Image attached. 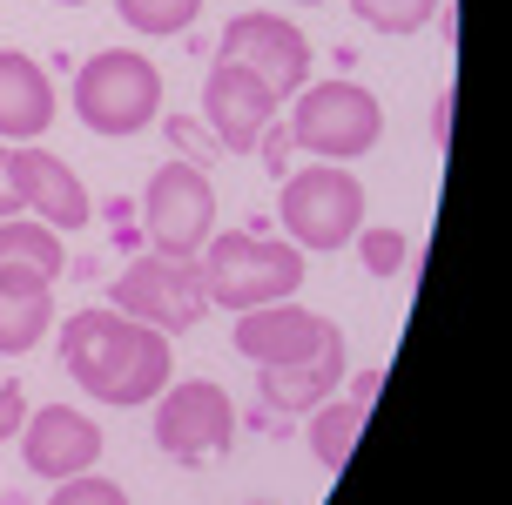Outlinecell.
I'll return each mask as SVG.
<instances>
[{"label": "cell", "mask_w": 512, "mask_h": 505, "mask_svg": "<svg viewBox=\"0 0 512 505\" xmlns=\"http://www.w3.org/2000/svg\"><path fill=\"white\" fill-rule=\"evenodd\" d=\"M445 108H452V95L432 101V142H438V149H445V128H452V115H445Z\"/></svg>", "instance_id": "484cf974"}, {"label": "cell", "mask_w": 512, "mask_h": 505, "mask_svg": "<svg viewBox=\"0 0 512 505\" xmlns=\"http://www.w3.org/2000/svg\"><path fill=\"white\" fill-rule=\"evenodd\" d=\"M250 505H270V499H250Z\"/></svg>", "instance_id": "f1b7e54d"}, {"label": "cell", "mask_w": 512, "mask_h": 505, "mask_svg": "<svg viewBox=\"0 0 512 505\" xmlns=\"http://www.w3.org/2000/svg\"><path fill=\"white\" fill-rule=\"evenodd\" d=\"M230 344H236V357H250L256 371H277V364H304V357L331 351L337 324L317 317V310H304L297 297H283V303H263V310H243Z\"/></svg>", "instance_id": "8fae6325"}, {"label": "cell", "mask_w": 512, "mask_h": 505, "mask_svg": "<svg viewBox=\"0 0 512 505\" xmlns=\"http://www.w3.org/2000/svg\"><path fill=\"white\" fill-rule=\"evenodd\" d=\"M364 404H351V398H324L317 411H310V425H304V445H310V458L324 465V472H344L351 465V452H358V431H364Z\"/></svg>", "instance_id": "ac0fdd59"}, {"label": "cell", "mask_w": 512, "mask_h": 505, "mask_svg": "<svg viewBox=\"0 0 512 505\" xmlns=\"http://www.w3.org/2000/svg\"><path fill=\"white\" fill-rule=\"evenodd\" d=\"M75 115L88 135H142V128L162 115V68L135 48H102L81 61L75 75Z\"/></svg>", "instance_id": "277c9868"}, {"label": "cell", "mask_w": 512, "mask_h": 505, "mask_svg": "<svg viewBox=\"0 0 512 505\" xmlns=\"http://www.w3.org/2000/svg\"><path fill=\"white\" fill-rule=\"evenodd\" d=\"M337 384H344V337H337L331 351L304 357V364H277V371H263V404L270 411H317V404L331 398Z\"/></svg>", "instance_id": "9a60e30c"}, {"label": "cell", "mask_w": 512, "mask_h": 505, "mask_svg": "<svg viewBox=\"0 0 512 505\" xmlns=\"http://www.w3.org/2000/svg\"><path fill=\"white\" fill-rule=\"evenodd\" d=\"M14 169H21V196L48 229H88V182L41 142H14Z\"/></svg>", "instance_id": "4fadbf2b"}, {"label": "cell", "mask_w": 512, "mask_h": 505, "mask_svg": "<svg viewBox=\"0 0 512 505\" xmlns=\"http://www.w3.org/2000/svg\"><path fill=\"white\" fill-rule=\"evenodd\" d=\"M61 270H68V243H61V229H48L41 216H7V223H0V277L54 283Z\"/></svg>", "instance_id": "2e32d148"}, {"label": "cell", "mask_w": 512, "mask_h": 505, "mask_svg": "<svg viewBox=\"0 0 512 505\" xmlns=\"http://www.w3.org/2000/svg\"><path fill=\"white\" fill-rule=\"evenodd\" d=\"M364 27H378V34H418V27L438 21V7L445 0H344Z\"/></svg>", "instance_id": "ffe728a7"}, {"label": "cell", "mask_w": 512, "mask_h": 505, "mask_svg": "<svg viewBox=\"0 0 512 505\" xmlns=\"http://www.w3.org/2000/svg\"><path fill=\"white\" fill-rule=\"evenodd\" d=\"M378 378H384V371H358V391H351V404H364V411H371V398H378Z\"/></svg>", "instance_id": "4316f807"}, {"label": "cell", "mask_w": 512, "mask_h": 505, "mask_svg": "<svg viewBox=\"0 0 512 505\" xmlns=\"http://www.w3.org/2000/svg\"><path fill=\"white\" fill-rule=\"evenodd\" d=\"M115 310L135 317V324H155L162 337H176V330H196V317L209 310V290H203V263L196 256H135L122 277H115Z\"/></svg>", "instance_id": "8992f818"}, {"label": "cell", "mask_w": 512, "mask_h": 505, "mask_svg": "<svg viewBox=\"0 0 512 505\" xmlns=\"http://www.w3.org/2000/svg\"><path fill=\"white\" fill-rule=\"evenodd\" d=\"M203 122L230 155H250L263 142V128L277 122V95L256 75H243L236 61H216L209 81H203Z\"/></svg>", "instance_id": "7c38bea8"}, {"label": "cell", "mask_w": 512, "mask_h": 505, "mask_svg": "<svg viewBox=\"0 0 512 505\" xmlns=\"http://www.w3.org/2000/svg\"><path fill=\"white\" fill-rule=\"evenodd\" d=\"M54 122V81L34 54L0 48V142H41Z\"/></svg>", "instance_id": "5bb4252c"}, {"label": "cell", "mask_w": 512, "mask_h": 505, "mask_svg": "<svg viewBox=\"0 0 512 505\" xmlns=\"http://www.w3.org/2000/svg\"><path fill=\"white\" fill-rule=\"evenodd\" d=\"M54 7H88V0H54Z\"/></svg>", "instance_id": "83f0119b"}, {"label": "cell", "mask_w": 512, "mask_h": 505, "mask_svg": "<svg viewBox=\"0 0 512 505\" xmlns=\"http://www.w3.org/2000/svg\"><path fill=\"white\" fill-rule=\"evenodd\" d=\"M203 290L209 310H263V303H283L304 290V250L297 243H277V236H250V229H230V236H209L203 243Z\"/></svg>", "instance_id": "7a4b0ae2"}, {"label": "cell", "mask_w": 512, "mask_h": 505, "mask_svg": "<svg viewBox=\"0 0 512 505\" xmlns=\"http://www.w3.org/2000/svg\"><path fill=\"white\" fill-rule=\"evenodd\" d=\"M277 223L283 243H297L310 256L344 250L364 229V182L344 162H304V169H283V196H277Z\"/></svg>", "instance_id": "3957f363"}, {"label": "cell", "mask_w": 512, "mask_h": 505, "mask_svg": "<svg viewBox=\"0 0 512 505\" xmlns=\"http://www.w3.org/2000/svg\"><path fill=\"white\" fill-rule=\"evenodd\" d=\"M54 330V283L0 277V357H27Z\"/></svg>", "instance_id": "e0dca14e"}, {"label": "cell", "mask_w": 512, "mask_h": 505, "mask_svg": "<svg viewBox=\"0 0 512 505\" xmlns=\"http://www.w3.org/2000/svg\"><path fill=\"white\" fill-rule=\"evenodd\" d=\"M115 14H122L142 41H169V34H182V27H196L203 0H115Z\"/></svg>", "instance_id": "d6986e66"}, {"label": "cell", "mask_w": 512, "mask_h": 505, "mask_svg": "<svg viewBox=\"0 0 512 505\" xmlns=\"http://www.w3.org/2000/svg\"><path fill=\"white\" fill-rule=\"evenodd\" d=\"M48 505H128V492L115 479H102V472H75V479L54 485Z\"/></svg>", "instance_id": "7402d4cb"}, {"label": "cell", "mask_w": 512, "mask_h": 505, "mask_svg": "<svg viewBox=\"0 0 512 505\" xmlns=\"http://www.w3.org/2000/svg\"><path fill=\"white\" fill-rule=\"evenodd\" d=\"M236 438V404L223 384L209 378H169V391L155 398V445L176 458V465H209L223 458Z\"/></svg>", "instance_id": "ba28073f"}, {"label": "cell", "mask_w": 512, "mask_h": 505, "mask_svg": "<svg viewBox=\"0 0 512 505\" xmlns=\"http://www.w3.org/2000/svg\"><path fill=\"white\" fill-rule=\"evenodd\" d=\"M7 216H27L21 169H14V142H0V223H7Z\"/></svg>", "instance_id": "603a6c76"}, {"label": "cell", "mask_w": 512, "mask_h": 505, "mask_svg": "<svg viewBox=\"0 0 512 505\" xmlns=\"http://www.w3.org/2000/svg\"><path fill=\"white\" fill-rule=\"evenodd\" d=\"M216 61H236L243 75H256L277 101H290L297 88H304V75H310V41H304V27L290 21V14L250 7V14H236V21L223 27Z\"/></svg>", "instance_id": "9c48e42d"}, {"label": "cell", "mask_w": 512, "mask_h": 505, "mask_svg": "<svg viewBox=\"0 0 512 505\" xmlns=\"http://www.w3.org/2000/svg\"><path fill=\"white\" fill-rule=\"evenodd\" d=\"M384 135V108L371 88L358 81H310L297 88V108H290V142L317 162H358V155L378 149Z\"/></svg>", "instance_id": "5b68a950"}, {"label": "cell", "mask_w": 512, "mask_h": 505, "mask_svg": "<svg viewBox=\"0 0 512 505\" xmlns=\"http://www.w3.org/2000/svg\"><path fill=\"white\" fill-rule=\"evenodd\" d=\"M142 229L162 256H203V243L216 236V182L196 162H162L142 189Z\"/></svg>", "instance_id": "52a82bcc"}, {"label": "cell", "mask_w": 512, "mask_h": 505, "mask_svg": "<svg viewBox=\"0 0 512 505\" xmlns=\"http://www.w3.org/2000/svg\"><path fill=\"white\" fill-rule=\"evenodd\" d=\"M61 364L68 378L88 391L95 404H115V411H135V404H155L176 378V351L155 324H135L115 303H81L75 317L61 324Z\"/></svg>", "instance_id": "6da1fadb"}, {"label": "cell", "mask_w": 512, "mask_h": 505, "mask_svg": "<svg viewBox=\"0 0 512 505\" xmlns=\"http://www.w3.org/2000/svg\"><path fill=\"white\" fill-rule=\"evenodd\" d=\"M169 135H176V149H196V169H203L209 155L223 149V142H216V135H203L196 122H169Z\"/></svg>", "instance_id": "cb8c5ba5"}, {"label": "cell", "mask_w": 512, "mask_h": 505, "mask_svg": "<svg viewBox=\"0 0 512 505\" xmlns=\"http://www.w3.org/2000/svg\"><path fill=\"white\" fill-rule=\"evenodd\" d=\"M351 243H358V263L371 270V277H398V270H405V256H411L405 229H384V223L378 229H358Z\"/></svg>", "instance_id": "44dd1931"}, {"label": "cell", "mask_w": 512, "mask_h": 505, "mask_svg": "<svg viewBox=\"0 0 512 505\" xmlns=\"http://www.w3.org/2000/svg\"><path fill=\"white\" fill-rule=\"evenodd\" d=\"M21 465L27 479L41 485H61L75 479V472H95V458H102V425L88 418V411H75V404H41L34 418H21Z\"/></svg>", "instance_id": "30bf717a"}, {"label": "cell", "mask_w": 512, "mask_h": 505, "mask_svg": "<svg viewBox=\"0 0 512 505\" xmlns=\"http://www.w3.org/2000/svg\"><path fill=\"white\" fill-rule=\"evenodd\" d=\"M27 418V398H21V384H0V438H14Z\"/></svg>", "instance_id": "d4e9b609"}]
</instances>
